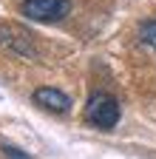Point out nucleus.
<instances>
[{"mask_svg": "<svg viewBox=\"0 0 156 159\" xmlns=\"http://www.w3.org/2000/svg\"><path fill=\"white\" fill-rule=\"evenodd\" d=\"M119 102H116V97L100 91V94H94L88 99V105H85V119L94 125V128H102V131H111L116 122H119Z\"/></svg>", "mask_w": 156, "mask_h": 159, "instance_id": "obj_1", "label": "nucleus"}, {"mask_svg": "<svg viewBox=\"0 0 156 159\" xmlns=\"http://www.w3.org/2000/svg\"><path fill=\"white\" fill-rule=\"evenodd\" d=\"M34 105H40L43 111H51V114H65L71 108V99L68 94H63L60 88H51V85H43L34 91Z\"/></svg>", "mask_w": 156, "mask_h": 159, "instance_id": "obj_3", "label": "nucleus"}, {"mask_svg": "<svg viewBox=\"0 0 156 159\" xmlns=\"http://www.w3.org/2000/svg\"><path fill=\"white\" fill-rule=\"evenodd\" d=\"M139 40H142V46L156 51V20H145L139 26Z\"/></svg>", "mask_w": 156, "mask_h": 159, "instance_id": "obj_5", "label": "nucleus"}, {"mask_svg": "<svg viewBox=\"0 0 156 159\" xmlns=\"http://www.w3.org/2000/svg\"><path fill=\"white\" fill-rule=\"evenodd\" d=\"M3 159H29V153H23L14 145H3Z\"/></svg>", "mask_w": 156, "mask_h": 159, "instance_id": "obj_6", "label": "nucleus"}, {"mask_svg": "<svg viewBox=\"0 0 156 159\" xmlns=\"http://www.w3.org/2000/svg\"><path fill=\"white\" fill-rule=\"evenodd\" d=\"M20 11L37 23H60L71 11V3L68 0H26L20 3Z\"/></svg>", "mask_w": 156, "mask_h": 159, "instance_id": "obj_2", "label": "nucleus"}, {"mask_svg": "<svg viewBox=\"0 0 156 159\" xmlns=\"http://www.w3.org/2000/svg\"><path fill=\"white\" fill-rule=\"evenodd\" d=\"M0 46H6L23 57H37L34 51V43H31V34L14 29V26H0Z\"/></svg>", "mask_w": 156, "mask_h": 159, "instance_id": "obj_4", "label": "nucleus"}]
</instances>
